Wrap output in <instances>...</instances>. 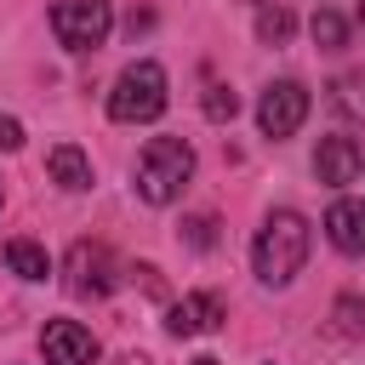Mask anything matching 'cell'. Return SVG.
<instances>
[{
	"mask_svg": "<svg viewBox=\"0 0 365 365\" xmlns=\"http://www.w3.org/2000/svg\"><path fill=\"white\" fill-rule=\"evenodd\" d=\"M120 285V257L103 240H74L68 251V291L74 297H108Z\"/></svg>",
	"mask_w": 365,
	"mask_h": 365,
	"instance_id": "obj_5",
	"label": "cell"
},
{
	"mask_svg": "<svg viewBox=\"0 0 365 365\" xmlns=\"http://www.w3.org/2000/svg\"><path fill=\"white\" fill-rule=\"evenodd\" d=\"M262 6H268V0H262Z\"/></svg>",
	"mask_w": 365,
	"mask_h": 365,
	"instance_id": "obj_22",
	"label": "cell"
},
{
	"mask_svg": "<svg viewBox=\"0 0 365 365\" xmlns=\"http://www.w3.org/2000/svg\"><path fill=\"white\" fill-rule=\"evenodd\" d=\"M194 177V148L182 137H154L143 154H137V194L148 205H171Z\"/></svg>",
	"mask_w": 365,
	"mask_h": 365,
	"instance_id": "obj_2",
	"label": "cell"
},
{
	"mask_svg": "<svg viewBox=\"0 0 365 365\" xmlns=\"http://www.w3.org/2000/svg\"><path fill=\"white\" fill-rule=\"evenodd\" d=\"M359 23H365V0H359Z\"/></svg>",
	"mask_w": 365,
	"mask_h": 365,
	"instance_id": "obj_21",
	"label": "cell"
},
{
	"mask_svg": "<svg viewBox=\"0 0 365 365\" xmlns=\"http://www.w3.org/2000/svg\"><path fill=\"white\" fill-rule=\"evenodd\" d=\"M291 29H297V17H291L285 6H274V0L257 11V40H262V46H285V40H291Z\"/></svg>",
	"mask_w": 365,
	"mask_h": 365,
	"instance_id": "obj_14",
	"label": "cell"
},
{
	"mask_svg": "<svg viewBox=\"0 0 365 365\" xmlns=\"http://www.w3.org/2000/svg\"><path fill=\"white\" fill-rule=\"evenodd\" d=\"M331 319H336V336H365V302L359 297H342L331 308Z\"/></svg>",
	"mask_w": 365,
	"mask_h": 365,
	"instance_id": "obj_16",
	"label": "cell"
},
{
	"mask_svg": "<svg viewBox=\"0 0 365 365\" xmlns=\"http://www.w3.org/2000/svg\"><path fill=\"white\" fill-rule=\"evenodd\" d=\"M40 348H46L51 365H97V342H91V331L74 325V319H46Z\"/></svg>",
	"mask_w": 365,
	"mask_h": 365,
	"instance_id": "obj_8",
	"label": "cell"
},
{
	"mask_svg": "<svg viewBox=\"0 0 365 365\" xmlns=\"http://www.w3.org/2000/svg\"><path fill=\"white\" fill-rule=\"evenodd\" d=\"M6 268H11V274H23V279H46V274H51L46 251H40L34 240H23V234H17V240H6Z\"/></svg>",
	"mask_w": 365,
	"mask_h": 365,
	"instance_id": "obj_12",
	"label": "cell"
},
{
	"mask_svg": "<svg viewBox=\"0 0 365 365\" xmlns=\"http://www.w3.org/2000/svg\"><path fill=\"white\" fill-rule=\"evenodd\" d=\"M302 120H308V91L297 80H274L262 91V103H257L262 137H291V131H302Z\"/></svg>",
	"mask_w": 365,
	"mask_h": 365,
	"instance_id": "obj_6",
	"label": "cell"
},
{
	"mask_svg": "<svg viewBox=\"0 0 365 365\" xmlns=\"http://www.w3.org/2000/svg\"><path fill=\"white\" fill-rule=\"evenodd\" d=\"M331 108L365 125V68H354V74H342V80H331Z\"/></svg>",
	"mask_w": 365,
	"mask_h": 365,
	"instance_id": "obj_13",
	"label": "cell"
},
{
	"mask_svg": "<svg viewBox=\"0 0 365 365\" xmlns=\"http://www.w3.org/2000/svg\"><path fill=\"white\" fill-rule=\"evenodd\" d=\"M251 262H257V279L262 285H291L308 262V222L297 211H274L251 245Z\"/></svg>",
	"mask_w": 365,
	"mask_h": 365,
	"instance_id": "obj_1",
	"label": "cell"
},
{
	"mask_svg": "<svg viewBox=\"0 0 365 365\" xmlns=\"http://www.w3.org/2000/svg\"><path fill=\"white\" fill-rule=\"evenodd\" d=\"M0 148H23V125L17 120H0Z\"/></svg>",
	"mask_w": 365,
	"mask_h": 365,
	"instance_id": "obj_19",
	"label": "cell"
},
{
	"mask_svg": "<svg viewBox=\"0 0 365 365\" xmlns=\"http://www.w3.org/2000/svg\"><path fill=\"white\" fill-rule=\"evenodd\" d=\"M314 171H319V182H331V188L354 182V177H359V143H354V137H319Z\"/></svg>",
	"mask_w": 365,
	"mask_h": 365,
	"instance_id": "obj_9",
	"label": "cell"
},
{
	"mask_svg": "<svg viewBox=\"0 0 365 365\" xmlns=\"http://www.w3.org/2000/svg\"><path fill=\"white\" fill-rule=\"evenodd\" d=\"M308 29H314L319 51H342V46H348V23H342L336 11H314V23H308Z\"/></svg>",
	"mask_w": 365,
	"mask_h": 365,
	"instance_id": "obj_15",
	"label": "cell"
},
{
	"mask_svg": "<svg viewBox=\"0 0 365 365\" xmlns=\"http://www.w3.org/2000/svg\"><path fill=\"white\" fill-rule=\"evenodd\" d=\"M46 171H51V182H63V188H91V160H86L74 143H57V148L46 154Z\"/></svg>",
	"mask_w": 365,
	"mask_h": 365,
	"instance_id": "obj_11",
	"label": "cell"
},
{
	"mask_svg": "<svg viewBox=\"0 0 365 365\" xmlns=\"http://www.w3.org/2000/svg\"><path fill=\"white\" fill-rule=\"evenodd\" d=\"M222 319H228V308H222L217 291H194V297H182V302L165 308V331H171V336H205V331H217Z\"/></svg>",
	"mask_w": 365,
	"mask_h": 365,
	"instance_id": "obj_7",
	"label": "cell"
},
{
	"mask_svg": "<svg viewBox=\"0 0 365 365\" xmlns=\"http://www.w3.org/2000/svg\"><path fill=\"white\" fill-rule=\"evenodd\" d=\"M108 114L120 125H143V120H160L165 114V68L160 63H125L114 91H108Z\"/></svg>",
	"mask_w": 365,
	"mask_h": 365,
	"instance_id": "obj_3",
	"label": "cell"
},
{
	"mask_svg": "<svg viewBox=\"0 0 365 365\" xmlns=\"http://www.w3.org/2000/svg\"><path fill=\"white\" fill-rule=\"evenodd\" d=\"M194 365H222V359H211V354H205V359H194Z\"/></svg>",
	"mask_w": 365,
	"mask_h": 365,
	"instance_id": "obj_20",
	"label": "cell"
},
{
	"mask_svg": "<svg viewBox=\"0 0 365 365\" xmlns=\"http://www.w3.org/2000/svg\"><path fill=\"white\" fill-rule=\"evenodd\" d=\"M108 29H114L108 0H57L51 6V34L68 51H97L108 40Z\"/></svg>",
	"mask_w": 365,
	"mask_h": 365,
	"instance_id": "obj_4",
	"label": "cell"
},
{
	"mask_svg": "<svg viewBox=\"0 0 365 365\" xmlns=\"http://www.w3.org/2000/svg\"><path fill=\"white\" fill-rule=\"evenodd\" d=\"M234 114H240L234 86H205V120H234Z\"/></svg>",
	"mask_w": 365,
	"mask_h": 365,
	"instance_id": "obj_17",
	"label": "cell"
},
{
	"mask_svg": "<svg viewBox=\"0 0 365 365\" xmlns=\"http://www.w3.org/2000/svg\"><path fill=\"white\" fill-rule=\"evenodd\" d=\"M325 234H331L336 251L359 257V251H365V200H336V205L325 211Z\"/></svg>",
	"mask_w": 365,
	"mask_h": 365,
	"instance_id": "obj_10",
	"label": "cell"
},
{
	"mask_svg": "<svg viewBox=\"0 0 365 365\" xmlns=\"http://www.w3.org/2000/svg\"><path fill=\"white\" fill-rule=\"evenodd\" d=\"M182 240H188L194 251H211V245H217V217H205V211L188 217V222H182Z\"/></svg>",
	"mask_w": 365,
	"mask_h": 365,
	"instance_id": "obj_18",
	"label": "cell"
}]
</instances>
